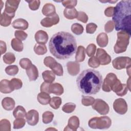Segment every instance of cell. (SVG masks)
<instances>
[{
    "label": "cell",
    "mask_w": 131,
    "mask_h": 131,
    "mask_svg": "<svg viewBox=\"0 0 131 131\" xmlns=\"http://www.w3.org/2000/svg\"><path fill=\"white\" fill-rule=\"evenodd\" d=\"M16 38L20 40H25L28 37V34L23 31L16 30L14 33Z\"/></svg>",
    "instance_id": "cell-48"
},
{
    "label": "cell",
    "mask_w": 131,
    "mask_h": 131,
    "mask_svg": "<svg viewBox=\"0 0 131 131\" xmlns=\"http://www.w3.org/2000/svg\"><path fill=\"white\" fill-rule=\"evenodd\" d=\"M63 15L67 19H73L77 18L78 12L75 8H65L63 11Z\"/></svg>",
    "instance_id": "cell-27"
},
{
    "label": "cell",
    "mask_w": 131,
    "mask_h": 131,
    "mask_svg": "<svg viewBox=\"0 0 131 131\" xmlns=\"http://www.w3.org/2000/svg\"><path fill=\"white\" fill-rule=\"evenodd\" d=\"M79 126V118L75 116H72L68 120V124L64 130H76Z\"/></svg>",
    "instance_id": "cell-16"
},
{
    "label": "cell",
    "mask_w": 131,
    "mask_h": 131,
    "mask_svg": "<svg viewBox=\"0 0 131 131\" xmlns=\"http://www.w3.org/2000/svg\"><path fill=\"white\" fill-rule=\"evenodd\" d=\"M85 57V48L84 47L80 46L78 47L76 56L75 60L77 62H82L84 61Z\"/></svg>",
    "instance_id": "cell-30"
},
{
    "label": "cell",
    "mask_w": 131,
    "mask_h": 131,
    "mask_svg": "<svg viewBox=\"0 0 131 131\" xmlns=\"http://www.w3.org/2000/svg\"><path fill=\"white\" fill-rule=\"evenodd\" d=\"M11 84L14 90H19L23 86L21 80L18 78H12L11 80Z\"/></svg>",
    "instance_id": "cell-43"
},
{
    "label": "cell",
    "mask_w": 131,
    "mask_h": 131,
    "mask_svg": "<svg viewBox=\"0 0 131 131\" xmlns=\"http://www.w3.org/2000/svg\"><path fill=\"white\" fill-rule=\"evenodd\" d=\"M20 1L7 0L5 3V9L4 12L15 16V11L17 10L20 3Z\"/></svg>",
    "instance_id": "cell-11"
},
{
    "label": "cell",
    "mask_w": 131,
    "mask_h": 131,
    "mask_svg": "<svg viewBox=\"0 0 131 131\" xmlns=\"http://www.w3.org/2000/svg\"><path fill=\"white\" fill-rule=\"evenodd\" d=\"M115 28V23L113 20L108 21L104 26V30L106 33H110L113 31Z\"/></svg>",
    "instance_id": "cell-53"
},
{
    "label": "cell",
    "mask_w": 131,
    "mask_h": 131,
    "mask_svg": "<svg viewBox=\"0 0 131 131\" xmlns=\"http://www.w3.org/2000/svg\"><path fill=\"white\" fill-rule=\"evenodd\" d=\"M50 129H54V130H56V129L55 128H48V129H47V130H50Z\"/></svg>",
    "instance_id": "cell-59"
},
{
    "label": "cell",
    "mask_w": 131,
    "mask_h": 131,
    "mask_svg": "<svg viewBox=\"0 0 131 131\" xmlns=\"http://www.w3.org/2000/svg\"><path fill=\"white\" fill-rule=\"evenodd\" d=\"M63 93V88L61 84L58 83L50 84L49 86V94L53 93L56 95H61Z\"/></svg>",
    "instance_id": "cell-24"
},
{
    "label": "cell",
    "mask_w": 131,
    "mask_h": 131,
    "mask_svg": "<svg viewBox=\"0 0 131 131\" xmlns=\"http://www.w3.org/2000/svg\"><path fill=\"white\" fill-rule=\"evenodd\" d=\"M62 5L66 8H74L77 5V1L76 0H70V1H61Z\"/></svg>",
    "instance_id": "cell-49"
},
{
    "label": "cell",
    "mask_w": 131,
    "mask_h": 131,
    "mask_svg": "<svg viewBox=\"0 0 131 131\" xmlns=\"http://www.w3.org/2000/svg\"><path fill=\"white\" fill-rule=\"evenodd\" d=\"M13 115L15 118H22L26 116V112L23 106L18 105L13 111Z\"/></svg>",
    "instance_id": "cell-29"
},
{
    "label": "cell",
    "mask_w": 131,
    "mask_h": 131,
    "mask_svg": "<svg viewBox=\"0 0 131 131\" xmlns=\"http://www.w3.org/2000/svg\"><path fill=\"white\" fill-rule=\"evenodd\" d=\"M76 82L79 90L83 94L95 95L101 89L102 77L98 71L88 69L80 74L77 78Z\"/></svg>",
    "instance_id": "cell-2"
},
{
    "label": "cell",
    "mask_w": 131,
    "mask_h": 131,
    "mask_svg": "<svg viewBox=\"0 0 131 131\" xmlns=\"http://www.w3.org/2000/svg\"><path fill=\"white\" fill-rule=\"evenodd\" d=\"M100 62L96 57L92 56L88 61V64L90 67L93 68H97L100 65Z\"/></svg>",
    "instance_id": "cell-47"
},
{
    "label": "cell",
    "mask_w": 131,
    "mask_h": 131,
    "mask_svg": "<svg viewBox=\"0 0 131 131\" xmlns=\"http://www.w3.org/2000/svg\"><path fill=\"white\" fill-rule=\"evenodd\" d=\"M14 90L12 88L10 81L7 79H3L0 82V91L4 94H8L13 92Z\"/></svg>",
    "instance_id": "cell-17"
},
{
    "label": "cell",
    "mask_w": 131,
    "mask_h": 131,
    "mask_svg": "<svg viewBox=\"0 0 131 131\" xmlns=\"http://www.w3.org/2000/svg\"><path fill=\"white\" fill-rule=\"evenodd\" d=\"M26 73L30 81H35L38 77V71L36 67L32 64L30 68L26 70Z\"/></svg>",
    "instance_id": "cell-20"
},
{
    "label": "cell",
    "mask_w": 131,
    "mask_h": 131,
    "mask_svg": "<svg viewBox=\"0 0 131 131\" xmlns=\"http://www.w3.org/2000/svg\"><path fill=\"white\" fill-rule=\"evenodd\" d=\"M117 40L114 46V52L119 54L125 52L129 44L130 35L125 31H120L117 33Z\"/></svg>",
    "instance_id": "cell-4"
},
{
    "label": "cell",
    "mask_w": 131,
    "mask_h": 131,
    "mask_svg": "<svg viewBox=\"0 0 131 131\" xmlns=\"http://www.w3.org/2000/svg\"><path fill=\"white\" fill-rule=\"evenodd\" d=\"M56 61L54 59L53 57L51 56H47L43 60V63L48 68H51L53 64L56 62Z\"/></svg>",
    "instance_id": "cell-52"
},
{
    "label": "cell",
    "mask_w": 131,
    "mask_h": 131,
    "mask_svg": "<svg viewBox=\"0 0 131 131\" xmlns=\"http://www.w3.org/2000/svg\"><path fill=\"white\" fill-rule=\"evenodd\" d=\"M26 2L28 3L29 7L32 10L35 11L38 9L40 2L39 0H33V1H26Z\"/></svg>",
    "instance_id": "cell-45"
},
{
    "label": "cell",
    "mask_w": 131,
    "mask_h": 131,
    "mask_svg": "<svg viewBox=\"0 0 131 131\" xmlns=\"http://www.w3.org/2000/svg\"><path fill=\"white\" fill-rule=\"evenodd\" d=\"M3 60L6 64H11L14 62L15 60V56L14 54L11 52L7 53L3 56Z\"/></svg>",
    "instance_id": "cell-38"
},
{
    "label": "cell",
    "mask_w": 131,
    "mask_h": 131,
    "mask_svg": "<svg viewBox=\"0 0 131 131\" xmlns=\"http://www.w3.org/2000/svg\"><path fill=\"white\" fill-rule=\"evenodd\" d=\"M59 21V17L56 13L51 16H47L42 19L40 21V24L44 27H51L55 25Z\"/></svg>",
    "instance_id": "cell-12"
},
{
    "label": "cell",
    "mask_w": 131,
    "mask_h": 131,
    "mask_svg": "<svg viewBox=\"0 0 131 131\" xmlns=\"http://www.w3.org/2000/svg\"><path fill=\"white\" fill-rule=\"evenodd\" d=\"M72 31L76 35H80L83 32V27L80 24L75 23L73 24L71 26Z\"/></svg>",
    "instance_id": "cell-39"
},
{
    "label": "cell",
    "mask_w": 131,
    "mask_h": 131,
    "mask_svg": "<svg viewBox=\"0 0 131 131\" xmlns=\"http://www.w3.org/2000/svg\"><path fill=\"white\" fill-rule=\"evenodd\" d=\"M53 118L54 114L52 112L46 111L42 114V122L45 124H48L52 121Z\"/></svg>",
    "instance_id": "cell-35"
},
{
    "label": "cell",
    "mask_w": 131,
    "mask_h": 131,
    "mask_svg": "<svg viewBox=\"0 0 131 131\" xmlns=\"http://www.w3.org/2000/svg\"><path fill=\"white\" fill-rule=\"evenodd\" d=\"M96 57L99 60L101 65H106L109 64L111 61V56L107 52L102 49L99 48L97 50Z\"/></svg>",
    "instance_id": "cell-10"
},
{
    "label": "cell",
    "mask_w": 131,
    "mask_h": 131,
    "mask_svg": "<svg viewBox=\"0 0 131 131\" xmlns=\"http://www.w3.org/2000/svg\"><path fill=\"white\" fill-rule=\"evenodd\" d=\"M26 124V120L22 118H16L13 122V128L14 129H19L23 128Z\"/></svg>",
    "instance_id": "cell-41"
},
{
    "label": "cell",
    "mask_w": 131,
    "mask_h": 131,
    "mask_svg": "<svg viewBox=\"0 0 131 131\" xmlns=\"http://www.w3.org/2000/svg\"><path fill=\"white\" fill-rule=\"evenodd\" d=\"M95 99L93 97L89 96H82L81 103L84 106H89L92 105L94 102Z\"/></svg>",
    "instance_id": "cell-42"
},
{
    "label": "cell",
    "mask_w": 131,
    "mask_h": 131,
    "mask_svg": "<svg viewBox=\"0 0 131 131\" xmlns=\"http://www.w3.org/2000/svg\"><path fill=\"white\" fill-rule=\"evenodd\" d=\"M112 90L115 92L118 96H123L127 93L128 88L125 84L121 83V81L119 79H117L114 85L113 86Z\"/></svg>",
    "instance_id": "cell-14"
},
{
    "label": "cell",
    "mask_w": 131,
    "mask_h": 131,
    "mask_svg": "<svg viewBox=\"0 0 131 131\" xmlns=\"http://www.w3.org/2000/svg\"><path fill=\"white\" fill-rule=\"evenodd\" d=\"M11 47L14 51L17 52H21L24 49L22 41L17 38H13L11 40Z\"/></svg>",
    "instance_id": "cell-31"
},
{
    "label": "cell",
    "mask_w": 131,
    "mask_h": 131,
    "mask_svg": "<svg viewBox=\"0 0 131 131\" xmlns=\"http://www.w3.org/2000/svg\"><path fill=\"white\" fill-rule=\"evenodd\" d=\"M19 65L20 66L24 69L27 70L29 68H30L32 65V62L31 61L27 58H24L20 60L19 61Z\"/></svg>",
    "instance_id": "cell-44"
},
{
    "label": "cell",
    "mask_w": 131,
    "mask_h": 131,
    "mask_svg": "<svg viewBox=\"0 0 131 131\" xmlns=\"http://www.w3.org/2000/svg\"><path fill=\"white\" fill-rule=\"evenodd\" d=\"M131 59L128 57L120 56L115 58L112 61L114 68L117 70H121L130 66Z\"/></svg>",
    "instance_id": "cell-6"
},
{
    "label": "cell",
    "mask_w": 131,
    "mask_h": 131,
    "mask_svg": "<svg viewBox=\"0 0 131 131\" xmlns=\"http://www.w3.org/2000/svg\"><path fill=\"white\" fill-rule=\"evenodd\" d=\"M0 49H1V55L5 53L7 50V47L5 42L3 40L0 41Z\"/></svg>",
    "instance_id": "cell-56"
},
{
    "label": "cell",
    "mask_w": 131,
    "mask_h": 131,
    "mask_svg": "<svg viewBox=\"0 0 131 131\" xmlns=\"http://www.w3.org/2000/svg\"><path fill=\"white\" fill-rule=\"evenodd\" d=\"M97 28V26L95 24L93 23H89L86 26V32L89 34H93L95 32Z\"/></svg>",
    "instance_id": "cell-51"
},
{
    "label": "cell",
    "mask_w": 131,
    "mask_h": 131,
    "mask_svg": "<svg viewBox=\"0 0 131 131\" xmlns=\"http://www.w3.org/2000/svg\"><path fill=\"white\" fill-rule=\"evenodd\" d=\"M12 25L14 28L21 30H25L29 27L28 21L23 18H17L15 19L12 23Z\"/></svg>",
    "instance_id": "cell-19"
},
{
    "label": "cell",
    "mask_w": 131,
    "mask_h": 131,
    "mask_svg": "<svg viewBox=\"0 0 131 131\" xmlns=\"http://www.w3.org/2000/svg\"><path fill=\"white\" fill-rule=\"evenodd\" d=\"M112 124L111 119L108 116H102L100 117H93L91 119L88 123L89 126L93 129H107Z\"/></svg>",
    "instance_id": "cell-5"
},
{
    "label": "cell",
    "mask_w": 131,
    "mask_h": 131,
    "mask_svg": "<svg viewBox=\"0 0 131 131\" xmlns=\"http://www.w3.org/2000/svg\"><path fill=\"white\" fill-rule=\"evenodd\" d=\"M130 77H129V78H128V80L127 81V83H128V84H127V88H128V89L129 90V91H130Z\"/></svg>",
    "instance_id": "cell-57"
},
{
    "label": "cell",
    "mask_w": 131,
    "mask_h": 131,
    "mask_svg": "<svg viewBox=\"0 0 131 131\" xmlns=\"http://www.w3.org/2000/svg\"><path fill=\"white\" fill-rule=\"evenodd\" d=\"M18 68L16 65L9 66L5 68V72L10 76H15L18 72Z\"/></svg>",
    "instance_id": "cell-37"
},
{
    "label": "cell",
    "mask_w": 131,
    "mask_h": 131,
    "mask_svg": "<svg viewBox=\"0 0 131 131\" xmlns=\"http://www.w3.org/2000/svg\"><path fill=\"white\" fill-rule=\"evenodd\" d=\"M126 72H127V74L128 75V76H129V77H130V66H129V67H127V68H126Z\"/></svg>",
    "instance_id": "cell-58"
},
{
    "label": "cell",
    "mask_w": 131,
    "mask_h": 131,
    "mask_svg": "<svg viewBox=\"0 0 131 131\" xmlns=\"http://www.w3.org/2000/svg\"><path fill=\"white\" fill-rule=\"evenodd\" d=\"M51 83L46 82H43L40 85V91L49 94V86Z\"/></svg>",
    "instance_id": "cell-54"
},
{
    "label": "cell",
    "mask_w": 131,
    "mask_h": 131,
    "mask_svg": "<svg viewBox=\"0 0 131 131\" xmlns=\"http://www.w3.org/2000/svg\"><path fill=\"white\" fill-rule=\"evenodd\" d=\"M0 130L1 131H10L11 124L7 119H2L0 121Z\"/></svg>",
    "instance_id": "cell-36"
},
{
    "label": "cell",
    "mask_w": 131,
    "mask_h": 131,
    "mask_svg": "<svg viewBox=\"0 0 131 131\" xmlns=\"http://www.w3.org/2000/svg\"><path fill=\"white\" fill-rule=\"evenodd\" d=\"M61 103H62V100L60 97H53L52 98H51L49 104L50 106L52 108L55 110H57L60 107Z\"/></svg>",
    "instance_id": "cell-34"
},
{
    "label": "cell",
    "mask_w": 131,
    "mask_h": 131,
    "mask_svg": "<svg viewBox=\"0 0 131 131\" xmlns=\"http://www.w3.org/2000/svg\"><path fill=\"white\" fill-rule=\"evenodd\" d=\"M14 17V15L9 14L4 11L1 15L0 24L2 26L7 27L11 24L12 19Z\"/></svg>",
    "instance_id": "cell-23"
},
{
    "label": "cell",
    "mask_w": 131,
    "mask_h": 131,
    "mask_svg": "<svg viewBox=\"0 0 131 131\" xmlns=\"http://www.w3.org/2000/svg\"><path fill=\"white\" fill-rule=\"evenodd\" d=\"M114 8H115V7H107L104 11L105 15L108 17L113 16V15L114 14Z\"/></svg>",
    "instance_id": "cell-55"
},
{
    "label": "cell",
    "mask_w": 131,
    "mask_h": 131,
    "mask_svg": "<svg viewBox=\"0 0 131 131\" xmlns=\"http://www.w3.org/2000/svg\"><path fill=\"white\" fill-rule=\"evenodd\" d=\"M50 69H51L53 72L56 75L58 76L63 75V71L62 67L60 63L57 62L56 61L53 64Z\"/></svg>",
    "instance_id": "cell-32"
},
{
    "label": "cell",
    "mask_w": 131,
    "mask_h": 131,
    "mask_svg": "<svg viewBox=\"0 0 131 131\" xmlns=\"http://www.w3.org/2000/svg\"><path fill=\"white\" fill-rule=\"evenodd\" d=\"M34 51L36 54L41 55L47 53V49L45 45L36 43L34 47Z\"/></svg>",
    "instance_id": "cell-33"
},
{
    "label": "cell",
    "mask_w": 131,
    "mask_h": 131,
    "mask_svg": "<svg viewBox=\"0 0 131 131\" xmlns=\"http://www.w3.org/2000/svg\"><path fill=\"white\" fill-rule=\"evenodd\" d=\"M42 13L46 16L54 15L56 14L55 7L51 3H47L43 6L42 9Z\"/></svg>",
    "instance_id": "cell-22"
},
{
    "label": "cell",
    "mask_w": 131,
    "mask_h": 131,
    "mask_svg": "<svg viewBox=\"0 0 131 131\" xmlns=\"http://www.w3.org/2000/svg\"><path fill=\"white\" fill-rule=\"evenodd\" d=\"M51 97L49 94L41 92L38 94L37 100L38 102L42 105H47L49 103Z\"/></svg>",
    "instance_id": "cell-26"
},
{
    "label": "cell",
    "mask_w": 131,
    "mask_h": 131,
    "mask_svg": "<svg viewBox=\"0 0 131 131\" xmlns=\"http://www.w3.org/2000/svg\"><path fill=\"white\" fill-rule=\"evenodd\" d=\"M97 43L101 47H105L108 43V36L105 33H101L97 37Z\"/></svg>",
    "instance_id": "cell-25"
},
{
    "label": "cell",
    "mask_w": 131,
    "mask_h": 131,
    "mask_svg": "<svg viewBox=\"0 0 131 131\" xmlns=\"http://www.w3.org/2000/svg\"><path fill=\"white\" fill-rule=\"evenodd\" d=\"M131 1H120L114 8L113 21L116 31H125L131 34Z\"/></svg>",
    "instance_id": "cell-3"
},
{
    "label": "cell",
    "mask_w": 131,
    "mask_h": 131,
    "mask_svg": "<svg viewBox=\"0 0 131 131\" xmlns=\"http://www.w3.org/2000/svg\"><path fill=\"white\" fill-rule=\"evenodd\" d=\"M96 50V46L95 44L91 43L86 48L85 52L86 54L89 57L93 56V55L95 54V52Z\"/></svg>",
    "instance_id": "cell-46"
},
{
    "label": "cell",
    "mask_w": 131,
    "mask_h": 131,
    "mask_svg": "<svg viewBox=\"0 0 131 131\" xmlns=\"http://www.w3.org/2000/svg\"><path fill=\"white\" fill-rule=\"evenodd\" d=\"M113 108L119 114L124 115L127 111V104L123 98H118L113 103Z\"/></svg>",
    "instance_id": "cell-9"
},
{
    "label": "cell",
    "mask_w": 131,
    "mask_h": 131,
    "mask_svg": "<svg viewBox=\"0 0 131 131\" xmlns=\"http://www.w3.org/2000/svg\"><path fill=\"white\" fill-rule=\"evenodd\" d=\"M76 106V104L73 103H71V102L67 103L64 105H63V106H62V110L64 113H71L75 110Z\"/></svg>",
    "instance_id": "cell-40"
},
{
    "label": "cell",
    "mask_w": 131,
    "mask_h": 131,
    "mask_svg": "<svg viewBox=\"0 0 131 131\" xmlns=\"http://www.w3.org/2000/svg\"><path fill=\"white\" fill-rule=\"evenodd\" d=\"M42 76L45 82L49 83H52L55 79V74L53 71L49 70L43 72L42 73Z\"/></svg>",
    "instance_id": "cell-28"
},
{
    "label": "cell",
    "mask_w": 131,
    "mask_h": 131,
    "mask_svg": "<svg viewBox=\"0 0 131 131\" xmlns=\"http://www.w3.org/2000/svg\"><path fill=\"white\" fill-rule=\"evenodd\" d=\"M67 68L69 74L72 76L77 75L80 71V64L77 61H69Z\"/></svg>",
    "instance_id": "cell-15"
},
{
    "label": "cell",
    "mask_w": 131,
    "mask_h": 131,
    "mask_svg": "<svg viewBox=\"0 0 131 131\" xmlns=\"http://www.w3.org/2000/svg\"><path fill=\"white\" fill-rule=\"evenodd\" d=\"M49 48L50 53L59 59H66L76 52L77 42L74 36L69 32H58L51 38Z\"/></svg>",
    "instance_id": "cell-1"
},
{
    "label": "cell",
    "mask_w": 131,
    "mask_h": 131,
    "mask_svg": "<svg viewBox=\"0 0 131 131\" xmlns=\"http://www.w3.org/2000/svg\"><path fill=\"white\" fill-rule=\"evenodd\" d=\"M26 121L28 124L31 126L36 125L39 121L38 112L35 110H30L26 115Z\"/></svg>",
    "instance_id": "cell-13"
},
{
    "label": "cell",
    "mask_w": 131,
    "mask_h": 131,
    "mask_svg": "<svg viewBox=\"0 0 131 131\" xmlns=\"http://www.w3.org/2000/svg\"><path fill=\"white\" fill-rule=\"evenodd\" d=\"M48 34L43 30H39L35 34V40L39 44H46L48 40Z\"/></svg>",
    "instance_id": "cell-18"
},
{
    "label": "cell",
    "mask_w": 131,
    "mask_h": 131,
    "mask_svg": "<svg viewBox=\"0 0 131 131\" xmlns=\"http://www.w3.org/2000/svg\"><path fill=\"white\" fill-rule=\"evenodd\" d=\"M92 108L100 115H104L108 113L110 107L108 105L104 100L101 99H96L92 104Z\"/></svg>",
    "instance_id": "cell-7"
},
{
    "label": "cell",
    "mask_w": 131,
    "mask_h": 131,
    "mask_svg": "<svg viewBox=\"0 0 131 131\" xmlns=\"http://www.w3.org/2000/svg\"><path fill=\"white\" fill-rule=\"evenodd\" d=\"M77 19L79 21H80L83 23H86L88 20V16L85 12L83 11H79L78 12Z\"/></svg>",
    "instance_id": "cell-50"
},
{
    "label": "cell",
    "mask_w": 131,
    "mask_h": 131,
    "mask_svg": "<svg viewBox=\"0 0 131 131\" xmlns=\"http://www.w3.org/2000/svg\"><path fill=\"white\" fill-rule=\"evenodd\" d=\"M15 101L11 97H7L4 98L2 101L3 107L7 111L12 110L15 106Z\"/></svg>",
    "instance_id": "cell-21"
},
{
    "label": "cell",
    "mask_w": 131,
    "mask_h": 131,
    "mask_svg": "<svg viewBox=\"0 0 131 131\" xmlns=\"http://www.w3.org/2000/svg\"><path fill=\"white\" fill-rule=\"evenodd\" d=\"M116 75L113 73H110L106 76L102 84V90L106 92L112 91L113 86L117 80Z\"/></svg>",
    "instance_id": "cell-8"
}]
</instances>
